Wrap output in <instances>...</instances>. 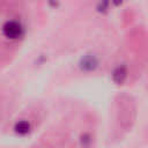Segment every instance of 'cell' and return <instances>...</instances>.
<instances>
[{
    "mask_svg": "<svg viewBox=\"0 0 148 148\" xmlns=\"http://www.w3.org/2000/svg\"><path fill=\"white\" fill-rule=\"evenodd\" d=\"M80 68L84 72H91L95 71L98 66V59L94 54H86L80 60Z\"/></svg>",
    "mask_w": 148,
    "mask_h": 148,
    "instance_id": "7a4b0ae2",
    "label": "cell"
},
{
    "mask_svg": "<svg viewBox=\"0 0 148 148\" xmlns=\"http://www.w3.org/2000/svg\"><path fill=\"white\" fill-rule=\"evenodd\" d=\"M2 31L7 38L16 39L22 35V25L17 21H8L3 24Z\"/></svg>",
    "mask_w": 148,
    "mask_h": 148,
    "instance_id": "6da1fadb",
    "label": "cell"
},
{
    "mask_svg": "<svg viewBox=\"0 0 148 148\" xmlns=\"http://www.w3.org/2000/svg\"><path fill=\"white\" fill-rule=\"evenodd\" d=\"M123 1H124V0H112V3H113L114 6H120V5L123 3Z\"/></svg>",
    "mask_w": 148,
    "mask_h": 148,
    "instance_id": "8992f818",
    "label": "cell"
},
{
    "mask_svg": "<svg viewBox=\"0 0 148 148\" xmlns=\"http://www.w3.org/2000/svg\"><path fill=\"white\" fill-rule=\"evenodd\" d=\"M127 77V69L124 65H120L118 67H116L112 72V80L117 83V84H121L124 83V81Z\"/></svg>",
    "mask_w": 148,
    "mask_h": 148,
    "instance_id": "3957f363",
    "label": "cell"
},
{
    "mask_svg": "<svg viewBox=\"0 0 148 148\" xmlns=\"http://www.w3.org/2000/svg\"><path fill=\"white\" fill-rule=\"evenodd\" d=\"M109 3H110V0H99L98 5H97V10L99 13H104L106 12L108 7H109Z\"/></svg>",
    "mask_w": 148,
    "mask_h": 148,
    "instance_id": "5b68a950",
    "label": "cell"
},
{
    "mask_svg": "<svg viewBox=\"0 0 148 148\" xmlns=\"http://www.w3.org/2000/svg\"><path fill=\"white\" fill-rule=\"evenodd\" d=\"M14 130H15V132L16 133H18V134H27V133H29V131H30V124H29V121H27V120H20V121H17L16 124H15V126H14Z\"/></svg>",
    "mask_w": 148,
    "mask_h": 148,
    "instance_id": "277c9868",
    "label": "cell"
}]
</instances>
